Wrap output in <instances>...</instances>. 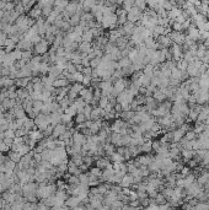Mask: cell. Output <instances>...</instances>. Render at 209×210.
Here are the masks:
<instances>
[{"label":"cell","mask_w":209,"mask_h":210,"mask_svg":"<svg viewBox=\"0 0 209 210\" xmlns=\"http://www.w3.org/2000/svg\"><path fill=\"white\" fill-rule=\"evenodd\" d=\"M46 51H47V46L46 44H37L36 46V52L38 54H43V53H46Z\"/></svg>","instance_id":"obj_1"},{"label":"cell","mask_w":209,"mask_h":210,"mask_svg":"<svg viewBox=\"0 0 209 210\" xmlns=\"http://www.w3.org/2000/svg\"><path fill=\"white\" fill-rule=\"evenodd\" d=\"M66 85V80H54L53 81V86L54 87H63Z\"/></svg>","instance_id":"obj_2"},{"label":"cell","mask_w":209,"mask_h":210,"mask_svg":"<svg viewBox=\"0 0 209 210\" xmlns=\"http://www.w3.org/2000/svg\"><path fill=\"white\" fill-rule=\"evenodd\" d=\"M0 93H2V90H0Z\"/></svg>","instance_id":"obj_3"}]
</instances>
